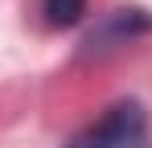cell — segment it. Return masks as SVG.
Masks as SVG:
<instances>
[{"instance_id":"6da1fadb","label":"cell","mask_w":152,"mask_h":148,"mask_svg":"<svg viewBox=\"0 0 152 148\" xmlns=\"http://www.w3.org/2000/svg\"><path fill=\"white\" fill-rule=\"evenodd\" d=\"M144 132H148V111L136 99H124V103L107 107L99 123L82 127L66 148H140Z\"/></svg>"},{"instance_id":"7a4b0ae2","label":"cell","mask_w":152,"mask_h":148,"mask_svg":"<svg viewBox=\"0 0 152 148\" xmlns=\"http://www.w3.org/2000/svg\"><path fill=\"white\" fill-rule=\"evenodd\" d=\"M144 33H152V17L144 8H115L86 33L82 45H86V53H107V49H119L136 37H144Z\"/></svg>"},{"instance_id":"3957f363","label":"cell","mask_w":152,"mask_h":148,"mask_svg":"<svg viewBox=\"0 0 152 148\" xmlns=\"http://www.w3.org/2000/svg\"><path fill=\"white\" fill-rule=\"evenodd\" d=\"M41 17L50 29H74L86 17V0H41Z\"/></svg>"}]
</instances>
